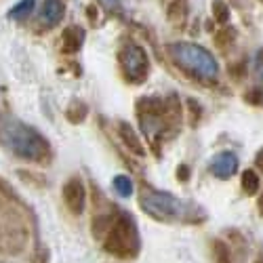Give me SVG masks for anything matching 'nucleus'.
Instances as JSON below:
<instances>
[{
    "label": "nucleus",
    "mask_w": 263,
    "mask_h": 263,
    "mask_svg": "<svg viewBox=\"0 0 263 263\" xmlns=\"http://www.w3.org/2000/svg\"><path fill=\"white\" fill-rule=\"evenodd\" d=\"M209 171L213 177L221 179V181H228L232 179L236 171H238V158L234 152H219L217 156H213L211 164H209Z\"/></svg>",
    "instance_id": "obj_9"
},
{
    "label": "nucleus",
    "mask_w": 263,
    "mask_h": 263,
    "mask_svg": "<svg viewBox=\"0 0 263 263\" xmlns=\"http://www.w3.org/2000/svg\"><path fill=\"white\" fill-rule=\"evenodd\" d=\"M245 99L249 101V103H253V105H261V91L259 89H251V91H247L245 93Z\"/></svg>",
    "instance_id": "obj_26"
},
{
    "label": "nucleus",
    "mask_w": 263,
    "mask_h": 263,
    "mask_svg": "<svg viewBox=\"0 0 263 263\" xmlns=\"http://www.w3.org/2000/svg\"><path fill=\"white\" fill-rule=\"evenodd\" d=\"M257 211H259V215L263 217V194L259 196V200H257Z\"/></svg>",
    "instance_id": "obj_30"
},
{
    "label": "nucleus",
    "mask_w": 263,
    "mask_h": 263,
    "mask_svg": "<svg viewBox=\"0 0 263 263\" xmlns=\"http://www.w3.org/2000/svg\"><path fill=\"white\" fill-rule=\"evenodd\" d=\"M61 196H63V202L72 215H82V211L86 206V190H84V183L80 177H70L65 181Z\"/></svg>",
    "instance_id": "obj_8"
},
{
    "label": "nucleus",
    "mask_w": 263,
    "mask_h": 263,
    "mask_svg": "<svg viewBox=\"0 0 263 263\" xmlns=\"http://www.w3.org/2000/svg\"><path fill=\"white\" fill-rule=\"evenodd\" d=\"M65 15V5L63 0H45L40 11V21L45 28H55Z\"/></svg>",
    "instance_id": "obj_10"
},
{
    "label": "nucleus",
    "mask_w": 263,
    "mask_h": 263,
    "mask_svg": "<svg viewBox=\"0 0 263 263\" xmlns=\"http://www.w3.org/2000/svg\"><path fill=\"white\" fill-rule=\"evenodd\" d=\"M103 251L118 259H135L141 251V236L135 219L124 211L112 213V223L101 240Z\"/></svg>",
    "instance_id": "obj_4"
},
{
    "label": "nucleus",
    "mask_w": 263,
    "mask_h": 263,
    "mask_svg": "<svg viewBox=\"0 0 263 263\" xmlns=\"http://www.w3.org/2000/svg\"><path fill=\"white\" fill-rule=\"evenodd\" d=\"M228 72H230V76L234 80H240V78H245V74H247V65L245 63H232Z\"/></svg>",
    "instance_id": "obj_24"
},
{
    "label": "nucleus",
    "mask_w": 263,
    "mask_h": 263,
    "mask_svg": "<svg viewBox=\"0 0 263 263\" xmlns=\"http://www.w3.org/2000/svg\"><path fill=\"white\" fill-rule=\"evenodd\" d=\"M190 13V3L187 0H171L166 7V19L171 21L173 26H181L185 17Z\"/></svg>",
    "instance_id": "obj_13"
},
{
    "label": "nucleus",
    "mask_w": 263,
    "mask_h": 263,
    "mask_svg": "<svg viewBox=\"0 0 263 263\" xmlns=\"http://www.w3.org/2000/svg\"><path fill=\"white\" fill-rule=\"evenodd\" d=\"M34 7H36V0H19V3L9 11V17L11 19H24V17L32 15Z\"/></svg>",
    "instance_id": "obj_18"
},
{
    "label": "nucleus",
    "mask_w": 263,
    "mask_h": 263,
    "mask_svg": "<svg viewBox=\"0 0 263 263\" xmlns=\"http://www.w3.org/2000/svg\"><path fill=\"white\" fill-rule=\"evenodd\" d=\"M9 202L0 196V253L19 255L28 245V228L17 209Z\"/></svg>",
    "instance_id": "obj_5"
},
{
    "label": "nucleus",
    "mask_w": 263,
    "mask_h": 263,
    "mask_svg": "<svg viewBox=\"0 0 263 263\" xmlns=\"http://www.w3.org/2000/svg\"><path fill=\"white\" fill-rule=\"evenodd\" d=\"M116 126H118V137L122 139V143H124L130 152H133V154H137V156H145V147H143L139 135L133 130V126H130L128 122H124V120H120Z\"/></svg>",
    "instance_id": "obj_11"
},
{
    "label": "nucleus",
    "mask_w": 263,
    "mask_h": 263,
    "mask_svg": "<svg viewBox=\"0 0 263 263\" xmlns=\"http://www.w3.org/2000/svg\"><path fill=\"white\" fill-rule=\"evenodd\" d=\"M86 114H89V105H86L84 101H80V99H74V101L68 105V109H65V118H68L72 124L84 122Z\"/></svg>",
    "instance_id": "obj_16"
},
{
    "label": "nucleus",
    "mask_w": 263,
    "mask_h": 263,
    "mask_svg": "<svg viewBox=\"0 0 263 263\" xmlns=\"http://www.w3.org/2000/svg\"><path fill=\"white\" fill-rule=\"evenodd\" d=\"M213 255H215V263H232V251L223 240H215L213 242Z\"/></svg>",
    "instance_id": "obj_21"
},
{
    "label": "nucleus",
    "mask_w": 263,
    "mask_h": 263,
    "mask_svg": "<svg viewBox=\"0 0 263 263\" xmlns=\"http://www.w3.org/2000/svg\"><path fill=\"white\" fill-rule=\"evenodd\" d=\"M49 259H51L49 249L42 245V242H36V249L32 253V261L30 263H49Z\"/></svg>",
    "instance_id": "obj_22"
},
{
    "label": "nucleus",
    "mask_w": 263,
    "mask_h": 263,
    "mask_svg": "<svg viewBox=\"0 0 263 263\" xmlns=\"http://www.w3.org/2000/svg\"><path fill=\"white\" fill-rule=\"evenodd\" d=\"M112 183H114L116 194H118V196H122V198H130V196H133V192H135L133 179L126 177V175H116Z\"/></svg>",
    "instance_id": "obj_17"
},
{
    "label": "nucleus",
    "mask_w": 263,
    "mask_h": 263,
    "mask_svg": "<svg viewBox=\"0 0 263 263\" xmlns=\"http://www.w3.org/2000/svg\"><path fill=\"white\" fill-rule=\"evenodd\" d=\"M259 3H263V0H259Z\"/></svg>",
    "instance_id": "obj_32"
},
{
    "label": "nucleus",
    "mask_w": 263,
    "mask_h": 263,
    "mask_svg": "<svg viewBox=\"0 0 263 263\" xmlns=\"http://www.w3.org/2000/svg\"><path fill=\"white\" fill-rule=\"evenodd\" d=\"M137 118L141 130L149 139L166 137V133H177L183 120V107L177 95L166 99L158 97H141L137 101Z\"/></svg>",
    "instance_id": "obj_2"
},
{
    "label": "nucleus",
    "mask_w": 263,
    "mask_h": 263,
    "mask_svg": "<svg viewBox=\"0 0 263 263\" xmlns=\"http://www.w3.org/2000/svg\"><path fill=\"white\" fill-rule=\"evenodd\" d=\"M61 45L65 53H78L84 45V30L78 26H70L65 28L61 34Z\"/></svg>",
    "instance_id": "obj_12"
},
{
    "label": "nucleus",
    "mask_w": 263,
    "mask_h": 263,
    "mask_svg": "<svg viewBox=\"0 0 263 263\" xmlns=\"http://www.w3.org/2000/svg\"><path fill=\"white\" fill-rule=\"evenodd\" d=\"M86 13H89V19H91V21H95V17H97V15H95V13H97V9H95L93 5H91L89 9H86Z\"/></svg>",
    "instance_id": "obj_29"
},
{
    "label": "nucleus",
    "mask_w": 263,
    "mask_h": 263,
    "mask_svg": "<svg viewBox=\"0 0 263 263\" xmlns=\"http://www.w3.org/2000/svg\"><path fill=\"white\" fill-rule=\"evenodd\" d=\"M236 38H238V32H236V28H232V26H226V28H221L215 36H213V42H215V47L219 49V51H230L232 47H234V42H236Z\"/></svg>",
    "instance_id": "obj_14"
},
{
    "label": "nucleus",
    "mask_w": 263,
    "mask_h": 263,
    "mask_svg": "<svg viewBox=\"0 0 263 263\" xmlns=\"http://www.w3.org/2000/svg\"><path fill=\"white\" fill-rule=\"evenodd\" d=\"M118 65L124 80L130 84H143L149 76L147 53L139 45H135V42H126L118 51Z\"/></svg>",
    "instance_id": "obj_7"
},
{
    "label": "nucleus",
    "mask_w": 263,
    "mask_h": 263,
    "mask_svg": "<svg viewBox=\"0 0 263 263\" xmlns=\"http://www.w3.org/2000/svg\"><path fill=\"white\" fill-rule=\"evenodd\" d=\"M99 5L109 13H122V0H99Z\"/></svg>",
    "instance_id": "obj_23"
},
{
    "label": "nucleus",
    "mask_w": 263,
    "mask_h": 263,
    "mask_svg": "<svg viewBox=\"0 0 263 263\" xmlns=\"http://www.w3.org/2000/svg\"><path fill=\"white\" fill-rule=\"evenodd\" d=\"M255 72H257L259 80H263V51H259L255 57Z\"/></svg>",
    "instance_id": "obj_27"
},
{
    "label": "nucleus",
    "mask_w": 263,
    "mask_h": 263,
    "mask_svg": "<svg viewBox=\"0 0 263 263\" xmlns=\"http://www.w3.org/2000/svg\"><path fill=\"white\" fill-rule=\"evenodd\" d=\"M0 145L28 162L42 164L51 158V143L34 126L17 120L3 109H0Z\"/></svg>",
    "instance_id": "obj_1"
},
{
    "label": "nucleus",
    "mask_w": 263,
    "mask_h": 263,
    "mask_svg": "<svg viewBox=\"0 0 263 263\" xmlns=\"http://www.w3.org/2000/svg\"><path fill=\"white\" fill-rule=\"evenodd\" d=\"M230 7H228V3L226 0H213V19L217 21V24H228L230 21Z\"/></svg>",
    "instance_id": "obj_20"
},
{
    "label": "nucleus",
    "mask_w": 263,
    "mask_h": 263,
    "mask_svg": "<svg viewBox=\"0 0 263 263\" xmlns=\"http://www.w3.org/2000/svg\"><path fill=\"white\" fill-rule=\"evenodd\" d=\"M168 55L177 68L204 84H213L219 78V63L211 51L194 42H175L168 45Z\"/></svg>",
    "instance_id": "obj_3"
},
{
    "label": "nucleus",
    "mask_w": 263,
    "mask_h": 263,
    "mask_svg": "<svg viewBox=\"0 0 263 263\" xmlns=\"http://www.w3.org/2000/svg\"><path fill=\"white\" fill-rule=\"evenodd\" d=\"M139 206L145 215H149L156 221H177L187 217V206L173 196L171 192L162 190H143L139 196Z\"/></svg>",
    "instance_id": "obj_6"
},
{
    "label": "nucleus",
    "mask_w": 263,
    "mask_h": 263,
    "mask_svg": "<svg viewBox=\"0 0 263 263\" xmlns=\"http://www.w3.org/2000/svg\"><path fill=\"white\" fill-rule=\"evenodd\" d=\"M177 181H181V183H185V181H190V177H192V168L187 166V164H179L177 166Z\"/></svg>",
    "instance_id": "obj_25"
},
{
    "label": "nucleus",
    "mask_w": 263,
    "mask_h": 263,
    "mask_svg": "<svg viewBox=\"0 0 263 263\" xmlns=\"http://www.w3.org/2000/svg\"><path fill=\"white\" fill-rule=\"evenodd\" d=\"M240 185H242V192L247 196H257L259 187H261V179H259V173L255 168H247L242 171V177H240Z\"/></svg>",
    "instance_id": "obj_15"
},
{
    "label": "nucleus",
    "mask_w": 263,
    "mask_h": 263,
    "mask_svg": "<svg viewBox=\"0 0 263 263\" xmlns=\"http://www.w3.org/2000/svg\"><path fill=\"white\" fill-rule=\"evenodd\" d=\"M185 107H187V120H190V126H198V124H200V118H202V105L196 101V99L187 97V99H185Z\"/></svg>",
    "instance_id": "obj_19"
},
{
    "label": "nucleus",
    "mask_w": 263,
    "mask_h": 263,
    "mask_svg": "<svg viewBox=\"0 0 263 263\" xmlns=\"http://www.w3.org/2000/svg\"><path fill=\"white\" fill-rule=\"evenodd\" d=\"M255 166H257V168L263 173V147L257 152V156H255Z\"/></svg>",
    "instance_id": "obj_28"
},
{
    "label": "nucleus",
    "mask_w": 263,
    "mask_h": 263,
    "mask_svg": "<svg viewBox=\"0 0 263 263\" xmlns=\"http://www.w3.org/2000/svg\"><path fill=\"white\" fill-rule=\"evenodd\" d=\"M255 263H263V255H259V257L255 259Z\"/></svg>",
    "instance_id": "obj_31"
}]
</instances>
